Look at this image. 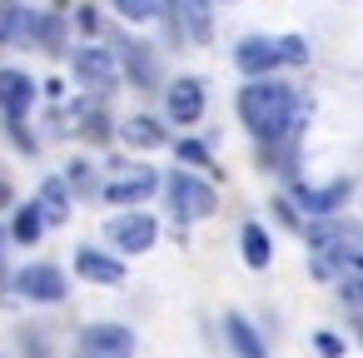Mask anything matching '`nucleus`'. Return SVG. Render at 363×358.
<instances>
[{"label":"nucleus","instance_id":"obj_1","mask_svg":"<svg viewBox=\"0 0 363 358\" xmlns=\"http://www.w3.org/2000/svg\"><path fill=\"white\" fill-rule=\"evenodd\" d=\"M294 115H298V95H294V85H284V80H249V85L239 90V120H244V130H249L259 145L289 140L294 125H298Z\"/></svg>","mask_w":363,"mask_h":358},{"label":"nucleus","instance_id":"obj_2","mask_svg":"<svg viewBox=\"0 0 363 358\" xmlns=\"http://www.w3.org/2000/svg\"><path fill=\"white\" fill-rule=\"evenodd\" d=\"M308 254H313V274L323 284H353L363 279V224L348 219H318L308 229Z\"/></svg>","mask_w":363,"mask_h":358},{"label":"nucleus","instance_id":"obj_3","mask_svg":"<svg viewBox=\"0 0 363 358\" xmlns=\"http://www.w3.org/2000/svg\"><path fill=\"white\" fill-rule=\"evenodd\" d=\"M164 194H169V209H174V219H209L214 209H219V194H214V184L209 179H199V174H189V169H174L169 179H164Z\"/></svg>","mask_w":363,"mask_h":358},{"label":"nucleus","instance_id":"obj_4","mask_svg":"<svg viewBox=\"0 0 363 358\" xmlns=\"http://www.w3.org/2000/svg\"><path fill=\"white\" fill-rule=\"evenodd\" d=\"M105 239H110L120 254H150L155 239H160V224H155V214L130 209V214H115V219L105 224Z\"/></svg>","mask_w":363,"mask_h":358},{"label":"nucleus","instance_id":"obj_5","mask_svg":"<svg viewBox=\"0 0 363 358\" xmlns=\"http://www.w3.org/2000/svg\"><path fill=\"white\" fill-rule=\"evenodd\" d=\"M75 358H135V333L125 323H90L80 328Z\"/></svg>","mask_w":363,"mask_h":358},{"label":"nucleus","instance_id":"obj_6","mask_svg":"<svg viewBox=\"0 0 363 358\" xmlns=\"http://www.w3.org/2000/svg\"><path fill=\"white\" fill-rule=\"evenodd\" d=\"M160 189V174L155 169H145V164H125V169H115L110 179H105V204H140V199H150Z\"/></svg>","mask_w":363,"mask_h":358},{"label":"nucleus","instance_id":"obj_7","mask_svg":"<svg viewBox=\"0 0 363 358\" xmlns=\"http://www.w3.org/2000/svg\"><path fill=\"white\" fill-rule=\"evenodd\" d=\"M70 65H75V80H80V85H90V90H110V85L120 80L115 55H110V50H100V45H80V50L70 55Z\"/></svg>","mask_w":363,"mask_h":358},{"label":"nucleus","instance_id":"obj_8","mask_svg":"<svg viewBox=\"0 0 363 358\" xmlns=\"http://www.w3.org/2000/svg\"><path fill=\"white\" fill-rule=\"evenodd\" d=\"M16 289H21L30 303H60L70 284H65V274H60L55 264H30V269L16 274Z\"/></svg>","mask_w":363,"mask_h":358},{"label":"nucleus","instance_id":"obj_9","mask_svg":"<svg viewBox=\"0 0 363 358\" xmlns=\"http://www.w3.org/2000/svg\"><path fill=\"white\" fill-rule=\"evenodd\" d=\"M169 120L174 125H199L204 120V85L194 80V75H179L174 85H169Z\"/></svg>","mask_w":363,"mask_h":358},{"label":"nucleus","instance_id":"obj_10","mask_svg":"<svg viewBox=\"0 0 363 358\" xmlns=\"http://www.w3.org/2000/svg\"><path fill=\"white\" fill-rule=\"evenodd\" d=\"M234 65H239L249 80H264V75L279 65V40H269V35H249V40H239Z\"/></svg>","mask_w":363,"mask_h":358},{"label":"nucleus","instance_id":"obj_11","mask_svg":"<svg viewBox=\"0 0 363 358\" xmlns=\"http://www.w3.org/2000/svg\"><path fill=\"white\" fill-rule=\"evenodd\" d=\"M75 274L80 279H90V284H125V264L115 259V254H105V249H95V244H85V249H75Z\"/></svg>","mask_w":363,"mask_h":358},{"label":"nucleus","instance_id":"obj_12","mask_svg":"<svg viewBox=\"0 0 363 358\" xmlns=\"http://www.w3.org/2000/svg\"><path fill=\"white\" fill-rule=\"evenodd\" d=\"M35 105V80L26 75V70H0V110H6L11 120H21L26 110Z\"/></svg>","mask_w":363,"mask_h":358},{"label":"nucleus","instance_id":"obj_13","mask_svg":"<svg viewBox=\"0 0 363 358\" xmlns=\"http://www.w3.org/2000/svg\"><path fill=\"white\" fill-rule=\"evenodd\" d=\"M348 189H353L348 179H333V184H294V199H298L308 214H323V219H328V214L348 199Z\"/></svg>","mask_w":363,"mask_h":358},{"label":"nucleus","instance_id":"obj_14","mask_svg":"<svg viewBox=\"0 0 363 358\" xmlns=\"http://www.w3.org/2000/svg\"><path fill=\"white\" fill-rule=\"evenodd\" d=\"M35 209H40V219H45V224H65V219H70V184H65L60 174H50V179L40 184Z\"/></svg>","mask_w":363,"mask_h":358},{"label":"nucleus","instance_id":"obj_15","mask_svg":"<svg viewBox=\"0 0 363 358\" xmlns=\"http://www.w3.org/2000/svg\"><path fill=\"white\" fill-rule=\"evenodd\" d=\"M239 254H244L249 269H269V264H274V239H269V229H264V224H244V229H239Z\"/></svg>","mask_w":363,"mask_h":358},{"label":"nucleus","instance_id":"obj_16","mask_svg":"<svg viewBox=\"0 0 363 358\" xmlns=\"http://www.w3.org/2000/svg\"><path fill=\"white\" fill-rule=\"evenodd\" d=\"M224 333H229V348H234V358H269V348H264V338L249 328V318L229 313V318H224Z\"/></svg>","mask_w":363,"mask_h":358},{"label":"nucleus","instance_id":"obj_17","mask_svg":"<svg viewBox=\"0 0 363 358\" xmlns=\"http://www.w3.org/2000/svg\"><path fill=\"white\" fill-rule=\"evenodd\" d=\"M120 140L135 145V150H160V145H164V125H155L150 115H135V120L120 125Z\"/></svg>","mask_w":363,"mask_h":358},{"label":"nucleus","instance_id":"obj_18","mask_svg":"<svg viewBox=\"0 0 363 358\" xmlns=\"http://www.w3.org/2000/svg\"><path fill=\"white\" fill-rule=\"evenodd\" d=\"M120 55H125V70L135 75V85H155V80H160V70H155V55H150L140 40H125V45H120Z\"/></svg>","mask_w":363,"mask_h":358},{"label":"nucleus","instance_id":"obj_19","mask_svg":"<svg viewBox=\"0 0 363 358\" xmlns=\"http://www.w3.org/2000/svg\"><path fill=\"white\" fill-rule=\"evenodd\" d=\"M179 16H184V26H189V40L204 45V40H209V0H179Z\"/></svg>","mask_w":363,"mask_h":358},{"label":"nucleus","instance_id":"obj_20","mask_svg":"<svg viewBox=\"0 0 363 358\" xmlns=\"http://www.w3.org/2000/svg\"><path fill=\"white\" fill-rule=\"evenodd\" d=\"M40 229H45V219H40V209H35V204L16 209V224H11V239H16V244H35V239H40Z\"/></svg>","mask_w":363,"mask_h":358},{"label":"nucleus","instance_id":"obj_21","mask_svg":"<svg viewBox=\"0 0 363 358\" xmlns=\"http://www.w3.org/2000/svg\"><path fill=\"white\" fill-rule=\"evenodd\" d=\"M110 6L125 16V21H135V26H145V21H155L160 11H164V0H110Z\"/></svg>","mask_w":363,"mask_h":358},{"label":"nucleus","instance_id":"obj_22","mask_svg":"<svg viewBox=\"0 0 363 358\" xmlns=\"http://www.w3.org/2000/svg\"><path fill=\"white\" fill-rule=\"evenodd\" d=\"M308 60V45L298 35H279V65H303Z\"/></svg>","mask_w":363,"mask_h":358},{"label":"nucleus","instance_id":"obj_23","mask_svg":"<svg viewBox=\"0 0 363 358\" xmlns=\"http://www.w3.org/2000/svg\"><path fill=\"white\" fill-rule=\"evenodd\" d=\"M313 348H318L323 358H343V348H348V343H343V333H333V328H318V333H313Z\"/></svg>","mask_w":363,"mask_h":358},{"label":"nucleus","instance_id":"obj_24","mask_svg":"<svg viewBox=\"0 0 363 358\" xmlns=\"http://www.w3.org/2000/svg\"><path fill=\"white\" fill-rule=\"evenodd\" d=\"M174 155H179V160H184V164H209V150H204V145H199V140H184V145H179V150H174Z\"/></svg>","mask_w":363,"mask_h":358},{"label":"nucleus","instance_id":"obj_25","mask_svg":"<svg viewBox=\"0 0 363 358\" xmlns=\"http://www.w3.org/2000/svg\"><path fill=\"white\" fill-rule=\"evenodd\" d=\"M6 204H11V179L0 174V209H6Z\"/></svg>","mask_w":363,"mask_h":358},{"label":"nucleus","instance_id":"obj_26","mask_svg":"<svg viewBox=\"0 0 363 358\" xmlns=\"http://www.w3.org/2000/svg\"><path fill=\"white\" fill-rule=\"evenodd\" d=\"M353 333H358V343H363V318H353Z\"/></svg>","mask_w":363,"mask_h":358}]
</instances>
